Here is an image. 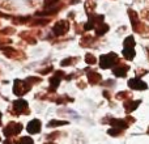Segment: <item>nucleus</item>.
Returning <instances> with one entry per match:
<instances>
[{"mask_svg":"<svg viewBox=\"0 0 149 144\" xmlns=\"http://www.w3.org/2000/svg\"><path fill=\"white\" fill-rule=\"evenodd\" d=\"M116 60V55L115 54H109V55H103L101 57V67L102 68H109L115 63Z\"/></svg>","mask_w":149,"mask_h":144,"instance_id":"1","label":"nucleus"},{"mask_svg":"<svg viewBox=\"0 0 149 144\" xmlns=\"http://www.w3.org/2000/svg\"><path fill=\"white\" fill-rule=\"evenodd\" d=\"M128 87L132 89H147V84L143 82L140 79H132L128 81Z\"/></svg>","mask_w":149,"mask_h":144,"instance_id":"2","label":"nucleus"},{"mask_svg":"<svg viewBox=\"0 0 149 144\" xmlns=\"http://www.w3.org/2000/svg\"><path fill=\"white\" fill-rule=\"evenodd\" d=\"M41 130V123H39V121H37V119H34V121H31L30 123H29L28 126V131L30 132V134H37V132Z\"/></svg>","mask_w":149,"mask_h":144,"instance_id":"3","label":"nucleus"},{"mask_svg":"<svg viewBox=\"0 0 149 144\" xmlns=\"http://www.w3.org/2000/svg\"><path fill=\"white\" fill-rule=\"evenodd\" d=\"M13 106H15V109H16L17 113H21V111H24L26 108H28V103H26L25 101H16Z\"/></svg>","mask_w":149,"mask_h":144,"instance_id":"4","label":"nucleus"},{"mask_svg":"<svg viewBox=\"0 0 149 144\" xmlns=\"http://www.w3.org/2000/svg\"><path fill=\"white\" fill-rule=\"evenodd\" d=\"M127 71H128V67H127V66H120V67H118V68L114 70V73H115L116 76L123 77V76H126Z\"/></svg>","mask_w":149,"mask_h":144,"instance_id":"5","label":"nucleus"},{"mask_svg":"<svg viewBox=\"0 0 149 144\" xmlns=\"http://www.w3.org/2000/svg\"><path fill=\"white\" fill-rule=\"evenodd\" d=\"M123 55L126 57V59H132L135 57V51L134 49H128V47H124L123 50Z\"/></svg>","mask_w":149,"mask_h":144,"instance_id":"6","label":"nucleus"},{"mask_svg":"<svg viewBox=\"0 0 149 144\" xmlns=\"http://www.w3.org/2000/svg\"><path fill=\"white\" fill-rule=\"evenodd\" d=\"M21 144H33V140H31L29 136L22 138V139H21Z\"/></svg>","mask_w":149,"mask_h":144,"instance_id":"7","label":"nucleus"},{"mask_svg":"<svg viewBox=\"0 0 149 144\" xmlns=\"http://www.w3.org/2000/svg\"><path fill=\"white\" fill-rule=\"evenodd\" d=\"M86 62L90 63V64H93V63H95V58L92 57L90 54H88V55H86Z\"/></svg>","mask_w":149,"mask_h":144,"instance_id":"8","label":"nucleus"},{"mask_svg":"<svg viewBox=\"0 0 149 144\" xmlns=\"http://www.w3.org/2000/svg\"><path fill=\"white\" fill-rule=\"evenodd\" d=\"M60 124H65V122H60V121H51L50 126H60Z\"/></svg>","mask_w":149,"mask_h":144,"instance_id":"9","label":"nucleus"},{"mask_svg":"<svg viewBox=\"0 0 149 144\" xmlns=\"http://www.w3.org/2000/svg\"><path fill=\"white\" fill-rule=\"evenodd\" d=\"M0 118H1V114H0Z\"/></svg>","mask_w":149,"mask_h":144,"instance_id":"10","label":"nucleus"}]
</instances>
